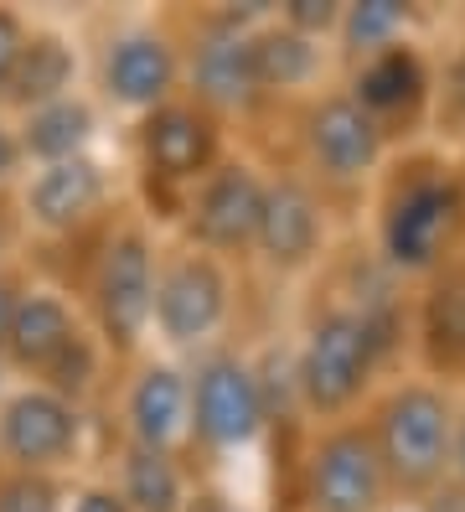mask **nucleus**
<instances>
[{
	"label": "nucleus",
	"mask_w": 465,
	"mask_h": 512,
	"mask_svg": "<svg viewBox=\"0 0 465 512\" xmlns=\"http://www.w3.org/2000/svg\"><path fill=\"white\" fill-rule=\"evenodd\" d=\"M465 249V166L455 150L409 145L372 187V259L419 285Z\"/></svg>",
	"instance_id": "f257e3e1"
},
{
	"label": "nucleus",
	"mask_w": 465,
	"mask_h": 512,
	"mask_svg": "<svg viewBox=\"0 0 465 512\" xmlns=\"http://www.w3.org/2000/svg\"><path fill=\"white\" fill-rule=\"evenodd\" d=\"M155 275H161V238L140 213H114L88 238V254L73 275V300L88 331L104 342L114 363H135L150 352Z\"/></svg>",
	"instance_id": "f03ea898"
},
{
	"label": "nucleus",
	"mask_w": 465,
	"mask_h": 512,
	"mask_svg": "<svg viewBox=\"0 0 465 512\" xmlns=\"http://www.w3.org/2000/svg\"><path fill=\"white\" fill-rule=\"evenodd\" d=\"M393 502H434L450 492L455 388L424 373H393L362 409Z\"/></svg>",
	"instance_id": "7ed1b4c3"
},
{
	"label": "nucleus",
	"mask_w": 465,
	"mask_h": 512,
	"mask_svg": "<svg viewBox=\"0 0 465 512\" xmlns=\"http://www.w3.org/2000/svg\"><path fill=\"white\" fill-rule=\"evenodd\" d=\"M274 16L269 0L259 6H207L171 16L181 37V94L217 114L223 125L233 119H259L264 88H259V63H254V32Z\"/></svg>",
	"instance_id": "20e7f679"
},
{
	"label": "nucleus",
	"mask_w": 465,
	"mask_h": 512,
	"mask_svg": "<svg viewBox=\"0 0 465 512\" xmlns=\"http://www.w3.org/2000/svg\"><path fill=\"white\" fill-rule=\"evenodd\" d=\"M295 125V171L310 176L326 202H357L378 187V176L388 171V161L398 150L388 145V135L372 125L357 109V99L341 83H326L316 99H305L300 109H290Z\"/></svg>",
	"instance_id": "39448f33"
},
{
	"label": "nucleus",
	"mask_w": 465,
	"mask_h": 512,
	"mask_svg": "<svg viewBox=\"0 0 465 512\" xmlns=\"http://www.w3.org/2000/svg\"><path fill=\"white\" fill-rule=\"evenodd\" d=\"M130 150H135V176H140V192H145V207H150V213H140V218L145 223L155 218V223L176 228L192 187L228 156L233 145H228L223 119L181 94V99L135 119Z\"/></svg>",
	"instance_id": "423d86ee"
},
{
	"label": "nucleus",
	"mask_w": 465,
	"mask_h": 512,
	"mask_svg": "<svg viewBox=\"0 0 465 512\" xmlns=\"http://www.w3.org/2000/svg\"><path fill=\"white\" fill-rule=\"evenodd\" d=\"M238 316V264H223L192 244H161V275H155V316L150 347L166 357H197L228 337Z\"/></svg>",
	"instance_id": "0eeeda50"
},
{
	"label": "nucleus",
	"mask_w": 465,
	"mask_h": 512,
	"mask_svg": "<svg viewBox=\"0 0 465 512\" xmlns=\"http://www.w3.org/2000/svg\"><path fill=\"white\" fill-rule=\"evenodd\" d=\"M186 383H192V456L228 461L254 450L274 430L254 352L217 342L197 357H186Z\"/></svg>",
	"instance_id": "6e6552de"
},
{
	"label": "nucleus",
	"mask_w": 465,
	"mask_h": 512,
	"mask_svg": "<svg viewBox=\"0 0 465 512\" xmlns=\"http://www.w3.org/2000/svg\"><path fill=\"white\" fill-rule=\"evenodd\" d=\"M295 502L300 512H388L393 487L367 435V419L310 425L295 456Z\"/></svg>",
	"instance_id": "1a4fd4ad"
},
{
	"label": "nucleus",
	"mask_w": 465,
	"mask_h": 512,
	"mask_svg": "<svg viewBox=\"0 0 465 512\" xmlns=\"http://www.w3.org/2000/svg\"><path fill=\"white\" fill-rule=\"evenodd\" d=\"M331 218H336V207L326 202V192L310 182V176H300L290 161L269 166L264 213H259V233H254L248 264H254L259 275L279 280V285L310 280L331 259Z\"/></svg>",
	"instance_id": "9d476101"
},
{
	"label": "nucleus",
	"mask_w": 465,
	"mask_h": 512,
	"mask_svg": "<svg viewBox=\"0 0 465 512\" xmlns=\"http://www.w3.org/2000/svg\"><path fill=\"white\" fill-rule=\"evenodd\" d=\"M93 83L99 99L119 114H150L181 99V37L171 16L114 21L93 52Z\"/></svg>",
	"instance_id": "9b49d317"
},
{
	"label": "nucleus",
	"mask_w": 465,
	"mask_h": 512,
	"mask_svg": "<svg viewBox=\"0 0 465 512\" xmlns=\"http://www.w3.org/2000/svg\"><path fill=\"white\" fill-rule=\"evenodd\" d=\"M264 187H269V166H259L243 150H228L186 197L176 218V238L223 264H248L259 213H264Z\"/></svg>",
	"instance_id": "f8f14e48"
},
{
	"label": "nucleus",
	"mask_w": 465,
	"mask_h": 512,
	"mask_svg": "<svg viewBox=\"0 0 465 512\" xmlns=\"http://www.w3.org/2000/svg\"><path fill=\"white\" fill-rule=\"evenodd\" d=\"M16 213L26 238L42 244H83L99 233L119 207H114V176L99 156H73L57 166H31L16 182Z\"/></svg>",
	"instance_id": "ddd939ff"
},
{
	"label": "nucleus",
	"mask_w": 465,
	"mask_h": 512,
	"mask_svg": "<svg viewBox=\"0 0 465 512\" xmlns=\"http://www.w3.org/2000/svg\"><path fill=\"white\" fill-rule=\"evenodd\" d=\"M88 425H93L88 409L68 404L52 388L16 383L0 394V461H6V471H21V476L68 481V471L83 461Z\"/></svg>",
	"instance_id": "4468645a"
},
{
	"label": "nucleus",
	"mask_w": 465,
	"mask_h": 512,
	"mask_svg": "<svg viewBox=\"0 0 465 512\" xmlns=\"http://www.w3.org/2000/svg\"><path fill=\"white\" fill-rule=\"evenodd\" d=\"M114 425L124 445H150L171 456H192V383L186 363L166 352H140L114 373Z\"/></svg>",
	"instance_id": "2eb2a0df"
},
{
	"label": "nucleus",
	"mask_w": 465,
	"mask_h": 512,
	"mask_svg": "<svg viewBox=\"0 0 465 512\" xmlns=\"http://www.w3.org/2000/svg\"><path fill=\"white\" fill-rule=\"evenodd\" d=\"M341 88L357 99V109L388 135L393 150H409L419 135H429V104H434V57L409 37L383 52L347 63Z\"/></svg>",
	"instance_id": "dca6fc26"
},
{
	"label": "nucleus",
	"mask_w": 465,
	"mask_h": 512,
	"mask_svg": "<svg viewBox=\"0 0 465 512\" xmlns=\"http://www.w3.org/2000/svg\"><path fill=\"white\" fill-rule=\"evenodd\" d=\"M409 352L419 363L414 373L465 388V249L414 285Z\"/></svg>",
	"instance_id": "f3484780"
},
{
	"label": "nucleus",
	"mask_w": 465,
	"mask_h": 512,
	"mask_svg": "<svg viewBox=\"0 0 465 512\" xmlns=\"http://www.w3.org/2000/svg\"><path fill=\"white\" fill-rule=\"evenodd\" d=\"M88 321L78 311L73 290H62L52 280H26L21 300H16V316H11V337H6V363L21 373V383H37L62 352H68V342L78 337Z\"/></svg>",
	"instance_id": "a211bd4d"
},
{
	"label": "nucleus",
	"mask_w": 465,
	"mask_h": 512,
	"mask_svg": "<svg viewBox=\"0 0 465 512\" xmlns=\"http://www.w3.org/2000/svg\"><path fill=\"white\" fill-rule=\"evenodd\" d=\"M254 63H259V88L269 109H300L326 88V73L336 63L331 42H310L290 32L279 16H269L254 32Z\"/></svg>",
	"instance_id": "6ab92c4d"
},
{
	"label": "nucleus",
	"mask_w": 465,
	"mask_h": 512,
	"mask_svg": "<svg viewBox=\"0 0 465 512\" xmlns=\"http://www.w3.org/2000/svg\"><path fill=\"white\" fill-rule=\"evenodd\" d=\"M130 512H192V456L150 445H114V471L104 476Z\"/></svg>",
	"instance_id": "aec40b11"
},
{
	"label": "nucleus",
	"mask_w": 465,
	"mask_h": 512,
	"mask_svg": "<svg viewBox=\"0 0 465 512\" xmlns=\"http://www.w3.org/2000/svg\"><path fill=\"white\" fill-rule=\"evenodd\" d=\"M11 125H16V140H21L26 171L31 166H57V161H73V156H93V140H99V104L78 88L68 99H52L42 109L16 114Z\"/></svg>",
	"instance_id": "412c9836"
},
{
	"label": "nucleus",
	"mask_w": 465,
	"mask_h": 512,
	"mask_svg": "<svg viewBox=\"0 0 465 512\" xmlns=\"http://www.w3.org/2000/svg\"><path fill=\"white\" fill-rule=\"evenodd\" d=\"M78 47L68 32L57 26H37L31 21L26 32V47H21V63H16V78H11V94H6V114H26V109H42L52 99H68L78 94Z\"/></svg>",
	"instance_id": "4be33fe9"
},
{
	"label": "nucleus",
	"mask_w": 465,
	"mask_h": 512,
	"mask_svg": "<svg viewBox=\"0 0 465 512\" xmlns=\"http://www.w3.org/2000/svg\"><path fill=\"white\" fill-rule=\"evenodd\" d=\"M414 21H419V11L403 6V0H347L331 47L341 57V68H347V63H362V57L383 52L393 42H409Z\"/></svg>",
	"instance_id": "5701e85b"
},
{
	"label": "nucleus",
	"mask_w": 465,
	"mask_h": 512,
	"mask_svg": "<svg viewBox=\"0 0 465 512\" xmlns=\"http://www.w3.org/2000/svg\"><path fill=\"white\" fill-rule=\"evenodd\" d=\"M114 373H119V363L104 352V342L83 326L78 337L68 342V352H62L37 383L52 388V394H62L68 404H78V409H93V404H99L109 388H114Z\"/></svg>",
	"instance_id": "b1692460"
},
{
	"label": "nucleus",
	"mask_w": 465,
	"mask_h": 512,
	"mask_svg": "<svg viewBox=\"0 0 465 512\" xmlns=\"http://www.w3.org/2000/svg\"><path fill=\"white\" fill-rule=\"evenodd\" d=\"M429 135L440 150H465V37L434 63V104H429Z\"/></svg>",
	"instance_id": "393cba45"
},
{
	"label": "nucleus",
	"mask_w": 465,
	"mask_h": 512,
	"mask_svg": "<svg viewBox=\"0 0 465 512\" xmlns=\"http://www.w3.org/2000/svg\"><path fill=\"white\" fill-rule=\"evenodd\" d=\"M62 507H68V481L57 476L6 471V481H0V512H62Z\"/></svg>",
	"instance_id": "a878e982"
},
{
	"label": "nucleus",
	"mask_w": 465,
	"mask_h": 512,
	"mask_svg": "<svg viewBox=\"0 0 465 512\" xmlns=\"http://www.w3.org/2000/svg\"><path fill=\"white\" fill-rule=\"evenodd\" d=\"M341 6H347V0H279V6H274V16L285 21L290 32L310 37V42H336Z\"/></svg>",
	"instance_id": "bb28decb"
},
{
	"label": "nucleus",
	"mask_w": 465,
	"mask_h": 512,
	"mask_svg": "<svg viewBox=\"0 0 465 512\" xmlns=\"http://www.w3.org/2000/svg\"><path fill=\"white\" fill-rule=\"evenodd\" d=\"M26 32H31V21L16 6H0V114H6V94H11V78H16V63H21Z\"/></svg>",
	"instance_id": "cd10ccee"
},
{
	"label": "nucleus",
	"mask_w": 465,
	"mask_h": 512,
	"mask_svg": "<svg viewBox=\"0 0 465 512\" xmlns=\"http://www.w3.org/2000/svg\"><path fill=\"white\" fill-rule=\"evenodd\" d=\"M21 176H26V156H21L16 125H11V114H0V197L16 192Z\"/></svg>",
	"instance_id": "c85d7f7f"
},
{
	"label": "nucleus",
	"mask_w": 465,
	"mask_h": 512,
	"mask_svg": "<svg viewBox=\"0 0 465 512\" xmlns=\"http://www.w3.org/2000/svg\"><path fill=\"white\" fill-rule=\"evenodd\" d=\"M62 512H130V507H124V497L109 487V481H83V487L68 492V507Z\"/></svg>",
	"instance_id": "c756f323"
},
{
	"label": "nucleus",
	"mask_w": 465,
	"mask_h": 512,
	"mask_svg": "<svg viewBox=\"0 0 465 512\" xmlns=\"http://www.w3.org/2000/svg\"><path fill=\"white\" fill-rule=\"evenodd\" d=\"M21 249H26V228H21V213H16V197L6 192L0 197V269H11Z\"/></svg>",
	"instance_id": "7c9ffc66"
},
{
	"label": "nucleus",
	"mask_w": 465,
	"mask_h": 512,
	"mask_svg": "<svg viewBox=\"0 0 465 512\" xmlns=\"http://www.w3.org/2000/svg\"><path fill=\"white\" fill-rule=\"evenodd\" d=\"M21 290H26V269L21 264L0 269V363H6V337H11V316H16Z\"/></svg>",
	"instance_id": "2f4dec72"
},
{
	"label": "nucleus",
	"mask_w": 465,
	"mask_h": 512,
	"mask_svg": "<svg viewBox=\"0 0 465 512\" xmlns=\"http://www.w3.org/2000/svg\"><path fill=\"white\" fill-rule=\"evenodd\" d=\"M450 492L465 497V388H455V440H450Z\"/></svg>",
	"instance_id": "473e14b6"
},
{
	"label": "nucleus",
	"mask_w": 465,
	"mask_h": 512,
	"mask_svg": "<svg viewBox=\"0 0 465 512\" xmlns=\"http://www.w3.org/2000/svg\"><path fill=\"white\" fill-rule=\"evenodd\" d=\"M429 512H465V497L445 492V497H434V502H429Z\"/></svg>",
	"instance_id": "72a5a7b5"
},
{
	"label": "nucleus",
	"mask_w": 465,
	"mask_h": 512,
	"mask_svg": "<svg viewBox=\"0 0 465 512\" xmlns=\"http://www.w3.org/2000/svg\"><path fill=\"white\" fill-rule=\"evenodd\" d=\"M388 512H429V502H393Z\"/></svg>",
	"instance_id": "f704fd0d"
},
{
	"label": "nucleus",
	"mask_w": 465,
	"mask_h": 512,
	"mask_svg": "<svg viewBox=\"0 0 465 512\" xmlns=\"http://www.w3.org/2000/svg\"><path fill=\"white\" fill-rule=\"evenodd\" d=\"M0 481H6V461H0Z\"/></svg>",
	"instance_id": "c9c22d12"
},
{
	"label": "nucleus",
	"mask_w": 465,
	"mask_h": 512,
	"mask_svg": "<svg viewBox=\"0 0 465 512\" xmlns=\"http://www.w3.org/2000/svg\"><path fill=\"white\" fill-rule=\"evenodd\" d=\"M460 166H465V150H460Z\"/></svg>",
	"instance_id": "e433bc0d"
}]
</instances>
